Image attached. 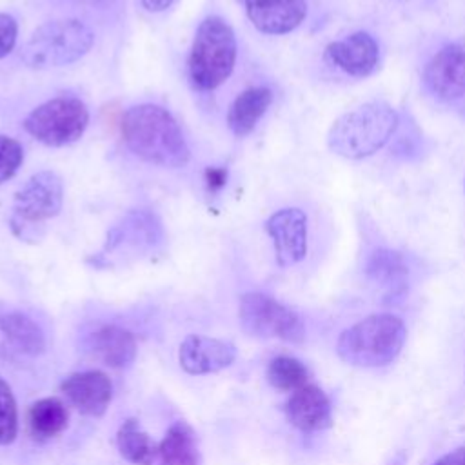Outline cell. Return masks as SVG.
Returning <instances> with one entry per match:
<instances>
[{"label": "cell", "mask_w": 465, "mask_h": 465, "mask_svg": "<svg viewBox=\"0 0 465 465\" xmlns=\"http://www.w3.org/2000/svg\"><path fill=\"white\" fill-rule=\"evenodd\" d=\"M369 274L381 285L396 287L403 283L405 265L398 252L389 249H378L369 260Z\"/></svg>", "instance_id": "603a6c76"}, {"label": "cell", "mask_w": 465, "mask_h": 465, "mask_svg": "<svg viewBox=\"0 0 465 465\" xmlns=\"http://www.w3.org/2000/svg\"><path fill=\"white\" fill-rule=\"evenodd\" d=\"M69 421L67 407L58 398L36 400L27 411V425L36 440H51L65 430Z\"/></svg>", "instance_id": "44dd1931"}, {"label": "cell", "mask_w": 465, "mask_h": 465, "mask_svg": "<svg viewBox=\"0 0 465 465\" xmlns=\"http://www.w3.org/2000/svg\"><path fill=\"white\" fill-rule=\"evenodd\" d=\"M64 203V183L54 171L33 174L15 194L9 225L16 238L36 242L45 232V223L53 220Z\"/></svg>", "instance_id": "8992f818"}, {"label": "cell", "mask_w": 465, "mask_h": 465, "mask_svg": "<svg viewBox=\"0 0 465 465\" xmlns=\"http://www.w3.org/2000/svg\"><path fill=\"white\" fill-rule=\"evenodd\" d=\"M407 338L405 323L394 314H371L345 329L336 341V354L352 367L376 369L392 363Z\"/></svg>", "instance_id": "3957f363"}, {"label": "cell", "mask_w": 465, "mask_h": 465, "mask_svg": "<svg viewBox=\"0 0 465 465\" xmlns=\"http://www.w3.org/2000/svg\"><path fill=\"white\" fill-rule=\"evenodd\" d=\"M24 162V149L18 140L0 134V183L15 176Z\"/></svg>", "instance_id": "d4e9b609"}, {"label": "cell", "mask_w": 465, "mask_h": 465, "mask_svg": "<svg viewBox=\"0 0 465 465\" xmlns=\"http://www.w3.org/2000/svg\"><path fill=\"white\" fill-rule=\"evenodd\" d=\"M427 89L440 100L454 102L465 96V47L443 45L429 60L423 71Z\"/></svg>", "instance_id": "30bf717a"}, {"label": "cell", "mask_w": 465, "mask_h": 465, "mask_svg": "<svg viewBox=\"0 0 465 465\" xmlns=\"http://www.w3.org/2000/svg\"><path fill=\"white\" fill-rule=\"evenodd\" d=\"M272 102L269 87H249L242 91L229 107L227 125L234 136H247Z\"/></svg>", "instance_id": "e0dca14e"}, {"label": "cell", "mask_w": 465, "mask_h": 465, "mask_svg": "<svg viewBox=\"0 0 465 465\" xmlns=\"http://www.w3.org/2000/svg\"><path fill=\"white\" fill-rule=\"evenodd\" d=\"M67 401L85 416L100 418L113 400V383L102 371H82L69 374L60 383Z\"/></svg>", "instance_id": "7c38bea8"}, {"label": "cell", "mask_w": 465, "mask_h": 465, "mask_svg": "<svg viewBox=\"0 0 465 465\" xmlns=\"http://www.w3.org/2000/svg\"><path fill=\"white\" fill-rule=\"evenodd\" d=\"M434 465H465V447L450 450L449 454L441 456Z\"/></svg>", "instance_id": "83f0119b"}, {"label": "cell", "mask_w": 465, "mask_h": 465, "mask_svg": "<svg viewBox=\"0 0 465 465\" xmlns=\"http://www.w3.org/2000/svg\"><path fill=\"white\" fill-rule=\"evenodd\" d=\"M245 11L252 25L265 35H287L307 15L305 0H245Z\"/></svg>", "instance_id": "5bb4252c"}, {"label": "cell", "mask_w": 465, "mask_h": 465, "mask_svg": "<svg viewBox=\"0 0 465 465\" xmlns=\"http://www.w3.org/2000/svg\"><path fill=\"white\" fill-rule=\"evenodd\" d=\"M236 38L231 25L220 16H207L196 29L189 53V78L198 91L220 87L232 73Z\"/></svg>", "instance_id": "277c9868"}, {"label": "cell", "mask_w": 465, "mask_h": 465, "mask_svg": "<svg viewBox=\"0 0 465 465\" xmlns=\"http://www.w3.org/2000/svg\"><path fill=\"white\" fill-rule=\"evenodd\" d=\"M87 347L98 361L113 369L131 365L138 351L133 332L118 325H102L91 332Z\"/></svg>", "instance_id": "2e32d148"}, {"label": "cell", "mask_w": 465, "mask_h": 465, "mask_svg": "<svg viewBox=\"0 0 465 465\" xmlns=\"http://www.w3.org/2000/svg\"><path fill=\"white\" fill-rule=\"evenodd\" d=\"M398 113L385 102H367L340 118L329 129V149L347 160L378 153L398 127Z\"/></svg>", "instance_id": "7a4b0ae2"}, {"label": "cell", "mask_w": 465, "mask_h": 465, "mask_svg": "<svg viewBox=\"0 0 465 465\" xmlns=\"http://www.w3.org/2000/svg\"><path fill=\"white\" fill-rule=\"evenodd\" d=\"M16 36H18V25L16 20L0 11V58L7 56L16 44Z\"/></svg>", "instance_id": "484cf974"}, {"label": "cell", "mask_w": 465, "mask_h": 465, "mask_svg": "<svg viewBox=\"0 0 465 465\" xmlns=\"http://www.w3.org/2000/svg\"><path fill=\"white\" fill-rule=\"evenodd\" d=\"M116 447L120 456L133 465H151L158 456V445L142 429L136 418H129L118 427Z\"/></svg>", "instance_id": "ffe728a7"}, {"label": "cell", "mask_w": 465, "mask_h": 465, "mask_svg": "<svg viewBox=\"0 0 465 465\" xmlns=\"http://www.w3.org/2000/svg\"><path fill=\"white\" fill-rule=\"evenodd\" d=\"M18 434V411L11 387L0 376V445H11Z\"/></svg>", "instance_id": "cb8c5ba5"}, {"label": "cell", "mask_w": 465, "mask_h": 465, "mask_svg": "<svg viewBox=\"0 0 465 465\" xmlns=\"http://www.w3.org/2000/svg\"><path fill=\"white\" fill-rule=\"evenodd\" d=\"M236 360V347L231 341L189 334L178 349V363L187 374L202 376L220 372Z\"/></svg>", "instance_id": "8fae6325"}, {"label": "cell", "mask_w": 465, "mask_h": 465, "mask_svg": "<svg viewBox=\"0 0 465 465\" xmlns=\"http://www.w3.org/2000/svg\"><path fill=\"white\" fill-rule=\"evenodd\" d=\"M158 465H200L194 430L185 421H174L158 443Z\"/></svg>", "instance_id": "ac0fdd59"}, {"label": "cell", "mask_w": 465, "mask_h": 465, "mask_svg": "<svg viewBox=\"0 0 465 465\" xmlns=\"http://www.w3.org/2000/svg\"><path fill=\"white\" fill-rule=\"evenodd\" d=\"M238 318L242 329L256 338H276L289 343H302L305 338L302 318L263 292H245L240 298Z\"/></svg>", "instance_id": "ba28073f"}, {"label": "cell", "mask_w": 465, "mask_h": 465, "mask_svg": "<svg viewBox=\"0 0 465 465\" xmlns=\"http://www.w3.org/2000/svg\"><path fill=\"white\" fill-rule=\"evenodd\" d=\"M463 187H465V183H463Z\"/></svg>", "instance_id": "4dcf8cb0"}, {"label": "cell", "mask_w": 465, "mask_h": 465, "mask_svg": "<svg viewBox=\"0 0 465 465\" xmlns=\"http://www.w3.org/2000/svg\"><path fill=\"white\" fill-rule=\"evenodd\" d=\"M0 332L20 352L38 356L45 349L44 331L24 312H5L0 316Z\"/></svg>", "instance_id": "d6986e66"}, {"label": "cell", "mask_w": 465, "mask_h": 465, "mask_svg": "<svg viewBox=\"0 0 465 465\" xmlns=\"http://www.w3.org/2000/svg\"><path fill=\"white\" fill-rule=\"evenodd\" d=\"M173 4V0H142V5L151 11V13H162L165 11L169 5Z\"/></svg>", "instance_id": "f1b7e54d"}, {"label": "cell", "mask_w": 465, "mask_h": 465, "mask_svg": "<svg viewBox=\"0 0 465 465\" xmlns=\"http://www.w3.org/2000/svg\"><path fill=\"white\" fill-rule=\"evenodd\" d=\"M84 5H89V7H109L113 5L116 0H76Z\"/></svg>", "instance_id": "f546056e"}, {"label": "cell", "mask_w": 465, "mask_h": 465, "mask_svg": "<svg viewBox=\"0 0 465 465\" xmlns=\"http://www.w3.org/2000/svg\"><path fill=\"white\" fill-rule=\"evenodd\" d=\"M89 111L80 98L58 96L35 107L24 120L25 131L44 145L64 147L82 138Z\"/></svg>", "instance_id": "52a82bcc"}, {"label": "cell", "mask_w": 465, "mask_h": 465, "mask_svg": "<svg viewBox=\"0 0 465 465\" xmlns=\"http://www.w3.org/2000/svg\"><path fill=\"white\" fill-rule=\"evenodd\" d=\"M325 58L345 74L365 78L378 67L380 49L369 33L358 31L343 40L331 42L325 47Z\"/></svg>", "instance_id": "4fadbf2b"}, {"label": "cell", "mask_w": 465, "mask_h": 465, "mask_svg": "<svg viewBox=\"0 0 465 465\" xmlns=\"http://www.w3.org/2000/svg\"><path fill=\"white\" fill-rule=\"evenodd\" d=\"M94 42L93 31L76 18L42 24L24 44L20 58L27 67L51 69L85 56Z\"/></svg>", "instance_id": "5b68a950"}, {"label": "cell", "mask_w": 465, "mask_h": 465, "mask_svg": "<svg viewBox=\"0 0 465 465\" xmlns=\"http://www.w3.org/2000/svg\"><path fill=\"white\" fill-rule=\"evenodd\" d=\"M265 231L272 240L276 263L291 267L307 254V216L298 207H285L272 213L265 222Z\"/></svg>", "instance_id": "9c48e42d"}, {"label": "cell", "mask_w": 465, "mask_h": 465, "mask_svg": "<svg viewBox=\"0 0 465 465\" xmlns=\"http://www.w3.org/2000/svg\"><path fill=\"white\" fill-rule=\"evenodd\" d=\"M267 380L278 391L294 392L307 385L309 371L300 360L292 356H276L267 365Z\"/></svg>", "instance_id": "7402d4cb"}, {"label": "cell", "mask_w": 465, "mask_h": 465, "mask_svg": "<svg viewBox=\"0 0 465 465\" xmlns=\"http://www.w3.org/2000/svg\"><path fill=\"white\" fill-rule=\"evenodd\" d=\"M227 182V171L223 167H209L205 171V183L209 191H218Z\"/></svg>", "instance_id": "4316f807"}, {"label": "cell", "mask_w": 465, "mask_h": 465, "mask_svg": "<svg viewBox=\"0 0 465 465\" xmlns=\"http://www.w3.org/2000/svg\"><path fill=\"white\" fill-rule=\"evenodd\" d=\"M120 129L129 151L147 163L178 169L191 158L178 122L160 105H133L122 116Z\"/></svg>", "instance_id": "6da1fadb"}, {"label": "cell", "mask_w": 465, "mask_h": 465, "mask_svg": "<svg viewBox=\"0 0 465 465\" xmlns=\"http://www.w3.org/2000/svg\"><path fill=\"white\" fill-rule=\"evenodd\" d=\"M285 414L289 423L302 432H318L332 425V407L327 394L309 383L291 394Z\"/></svg>", "instance_id": "9a60e30c"}]
</instances>
